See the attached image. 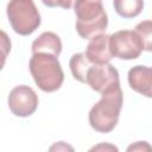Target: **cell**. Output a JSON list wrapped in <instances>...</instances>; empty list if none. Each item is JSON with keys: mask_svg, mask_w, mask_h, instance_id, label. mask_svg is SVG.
Returning a JSON list of instances; mask_svg holds the SVG:
<instances>
[{"mask_svg": "<svg viewBox=\"0 0 152 152\" xmlns=\"http://www.w3.org/2000/svg\"><path fill=\"white\" fill-rule=\"evenodd\" d=\"M115 12L122 18H134L144 8V0H113Z\"/></svg>", "mask_w": 152, "mask_h": 152, "instance_id": "7c38bea8", "label": "cell"}, {"mask_svg": "<svg viewBox=\"0 0 152 152\" xmlns=\"http://www.w3.org/2000/svg\"><path fill=\"white\" fill-rule=\"evenodd\" d=\"M86 83L95 91L100 94L108 93L120 87L119 72L110 63L91 64L87 71Z\"/></svg>", "mask_w": 152, "mask_h": 152, "instance_id": "8992f818", "label": "cell"}, {"mask_svg": "<svg viewBox=\"0 0 152 152\" xmlns=\"http://www.w3.org/2000/svg\"><path fill=\"white\" fill-rule=\"evenodd\" d=\"M93 150H96V151H97V150H114V151H118V148H116L115 146H113V145H103V144L93 147L91 151H93Z\"/></svg>", "mask_w": 152, "mask_h": 152, "instance_id": "2e32d148", "label": "cell"}, {"mask_svg": "<svg viewBox=\"0 0 152 152\" xmlns=\"http://www.w3.org/2000/svg\"><path fill=\"white\" fill-rule=\"evenodd\" d=\"M122 103L124 95L120 87L101 94V99L91 107L88 115L91 128L99 133L112 132L119 121Z\"/></svg>", "mask_w": 152, "mask_h": 152, "instance_id": "6da1fadb", "label": "cell"}, {"mask_svg": "<svg viewBox=\"0 0 152 152\" xmlns=\"http://www.w3.org/2000/svg\"><path fill=\"white\" fill-rule=\"evenodd\" d=\"M59 145H63V141H59ZM65 148H70V150H72V147H70V146H64ZM55 148H57V150H59V147L57 146V145H55V146H52L50 150H55Z\"/></svg>", "mask_w": 152, "mask_h": 152, "instance_id": "e0dca14e", "label": "cell"}, {"mask_svg": "<svg viewBox=\"0 0 152 152\" xmlns=\"http://www.w3.org/2000/svg\"><path fill=\"white\" fill-rule=\"evenodd\" d=\"M129 87L146 96L152 99V68L145 65H135L128 71Z\"/></svg>", "mask_w": 152, "mask_h": 152, "instance_id": "ba28073f", "label": "cell"}, {"mask_svg": "<svg viewBox=\"0 0 152 152\" xmlns=\"http://www.w3.org/2000/svg\"><path fill=\"white\" fill-rule=\"evenodd\" d=\"M74 11L76 14V31L83 39H91L104 33L108 25V17L103 8L102 0H75Z\"/></svg>", "mask_w": 152, "mask_h": 152, "instance_id": "7a4b0ae2", "label": "cell"}, {"mask_svg": "<svg viewBox=\"0 0 152 152\" xmlns=\"http://www.w3.org/2000/svg\"><path fill=\"white\" fill-rule=\"evenodd\" d=\"M42 2L48 7H62L69 10L74 6L75 0H42Z\"/></svg>", "mask_w": 152, "mask_h": 152, "instance_id": "5bb4252c", "label": "cell"}, {"mask_svg": "<svg viewBox=\"0 0 152 152\" xmlns=\"http://www.w3.org/2000/svg\"><path fill=\"white\" fill-rule=\"evenodd\" d=\"M127 151H152V146L146 141H137L134 145L128 146Z\"/></svg>", "mask_w": 152, "mask_h": 152, "instance_id": "9a60e30c", "label": "cell"}, {"mask_svg": "<svg viewBox=\"0 0 152 152\" xmlns=\"http://www.w3.org/2000/svg\"><path fill=\"white\" fill-rule=\"evenodd\" d=\"M93 63L88 59V57L86 56V53H75L71 56L70 62H69V66L71 70V74L74 76L75 80L86 83L87 81V71L89 69V66Z\"/></svg>", "mask_w": 152, "mask_h": 152, "instance_id": "8fae6325", "label": "cell"}, {"mask_svg": "<svg viewBox=\"0 0 152 152\" xmlns=\"http://www.w3.org/2000/svg\"><path fill=\"white\" fill-rule=\"evenodd\" d=\"M141 38L144 44V50L152 52V20L140 21L134 30Z\"/></svg>", "mask_w": 152, "mask_h": 152, "instance_id": "4fadbf2b", "label": "cell"}, {"mask_svg": "<svg viewBox=\"0 0 152 152\" xmlns=\"http://www.w3.org/2000/svg\"><path fill=\"white\" fill-rule=\"evenodd\" d=\"M109 49L113 57L128 61L135 59L141 55L144 44L135 31L120 30L109 36Z\"/></svg>", "mask_w": 152, "mask_h": 152, "instance_id": "5b68a950", "label": "cell"}, {"mask_svg": "<svg viewBox=\"0 0 152 152\" xmlns=\"http://www.w3.org/2000/svg\"><path fill=\"white\" fill-rule=\"evenodd\" d=\"M8 107L10 110L20 118H26L32 115L38 107V95L28 86H17L8 95Z\"/></svg>", "mask_w": 152, "mask_h": 152, "instance_id": "52a82bcc", "label": "cell"}, {"mask_svg": "<svg viewBox=\"0 0 152 152\" xmlns=\"http://www.w3.org/2000/svg\"><path fill=\"white\" fill-rule=\"evenodd\" d=\"M86 56L94 64L109 63L113 55L109 49V36L101 33L90 39L86 48Z\"/></svg>", "mask_w": 152, "mask_h": 152, "instance_id": "9c48e42d", "label": "cell"}, {"mask_svg": "<svg viewBox=\"0 0 152 152\" xmlns=\"http://www.w3.org/2000/svg\"><path fill=\"white\" fill-rule=\"evenodd\" d=\"M57 57L49 52H36L30 58V72L38 88L45 93L56 91L63 84L64 72Z\"/></svg>", "mask_w": 152, "mask_h": 152, "instance_id": "3957f363", "label": "cell"}, {"mask_svg": "<svg viewBox=\"0 0 152 152\" xmlns=\"http://www.w3.org/2000/svg\"><path fill=\"white\" fill-rule=\"evenodd\" d=\"M7 17L13 31L20 36L33 33L42 21L33 0H10Z\"/></svg>", "mask_w": 152, "mask_h": 152, "instance_id": "277c9868", "label": "cell"}, {"mask_svg": "<svg viewBox=\"0 0 152 152\" xmlns=\"http://www.w3.org/2000/svg\"><path fill=\"white\" fill-rule=\"evenodd\" d=\"M32 53L36 52H49L56 56H59L62 52V42L59 37L51 31L43 32L39 37H37L31 46Z\"/></svg>", "mask_w": 152, "mask_h": 152, "instance_id": "30bf717a", "label": "cell"}]
</instances>
